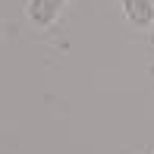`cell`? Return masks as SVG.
I'll use <instances>...</instances> for the list:
<instances>
[{
  "mask_svg": "<svg viewBox=\"0 0 154 154\" xmlns=\"http://www.w3.org/2000/svg\"><path fill=\"white\" fill-rule=\"evenodd\" d=\"M63 3L66 0H29V19L35 25H51L54 19H57V13L63 10Z\"/></svg>",
  "mask_w": 154,
  "mask_h": 154,
  "instance_id": "obj_1",
  "label": "cell"
},
{
  "mask_svg": "<svg viewBox=\"0 0 154 154\" xmlns=\"http://www.w3.org/2000/svg\"><path fill=\"white\" fill-rule=\"evenodd\" d=\"M123 10L129 16V22L135 25H148L151 16H154V3L151 0H123Z\"/></svg>",
  "mask_w": 154,
  "mask_h": 154,
  "instance_id": "obj_2",
  "label": "cell"
},
{
  "mask_svg": "<svg viewBox=\"0 0 154 154\" xmlns=\"http://www.w3.org/2000/svg\"><path fill=\"white\" fill-rule=\"evenodd\" d=\"M151 3H154V0H151Z\"/></svg>",
  "mask_w": 154,
  "mask_h": 154,
  "instance_id": "obj_3",
  "label": "cell"
}]
</instances>
